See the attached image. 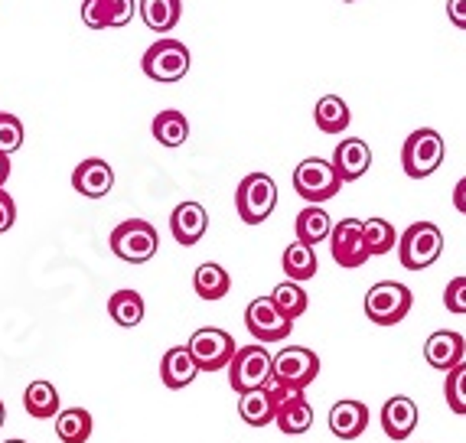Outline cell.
<instances>
[{"mask_svg": "<svg viewBox=\"0 0 466 443\" xmlns=\"http://www.w3.org/2000/svg\"><path fill=\"white\" fill-rule=\"evenodd\" d=\"M294 232H297V241H303V245L317 248L319 241H327L329 232H333V218H329V212L323 209L319 203H310L307 209L300 212V216H297Z\"/></svg>", "mask_w": 466, "mask_h": 443, "instance_id": "cell-22", "label": "cell"}, {"mask_svg": "<svg viewBox=\"0 0 466 443\" xmlns=\"http://www.w3.org/2000/svg\"><path fill=\"white\" fill-rule=\"evenodd\" d=\"M24 408H26V414L36 420L56 418V414H59V391H56L53 381H46V378L33 381L30 388L24 391Z\"/></svg>", "mask_w": 466, "mask_h": 443, "instance_id": "cell-25", "label": "cell"}, {"mask_svg": "<svg viewBox=\"0 0 466 443\" xmlns=\"http://www.w3.org/2000/svg\"><path fill=\"white\" fill-rule=\"evenodd\" d=\"M418 428V405L408 395H395L381 408V430L391 440H408Z\"/></svg>", "mask_w": 466, "mask_h": 443, "instance_id": "cell-18", "label": "cell"}, {"mask_svg": "<svg viewBox=\"0 0 466 443\" xmlns=\"http://www.w3.org/2000/svg\"><path fill=\"white\" fill-rule=\"evenodd\" d=\"M362 235H366V245H369V255H389L391 248L398 245V235L395 226H391L389 218H369L362 222Z\"/></svg>", "mask_w": 466, "mask_h": 443, "instance_id": "cell-32", "label": "cell"}, {"mask_svg": "<svg viewBox=\"0 0 466 443\" xmlns=\"http://www.w3.org/2000/svg\"><path fill=\"white\" fill-rule=\"evenodd\" d=\"M271 300L280 307V313H288L290 319L303 317L307 307H310V297L300 287V280H280L278 287L271 290Z\"/></svg>", "mask_w": 466, "mask_h": 443, "instance_id": "cell-31", "label": "cell"}, {"mask_svg": "<svg viewBox=\"0 0 466 443\" xmlns=\"http://www.w3.org/2000/svg\"><path fill=\"white\" fill-rule=\"evenodd\" d=\"M206 228H209V216H206V209H202L199 203H179L177 209H173L170 232H173V238H177V245L193 248V245L202 241Z\"/></svg>", "mask_w": 466, "mask_h": 443, "instance_id": "cell-17", "label": "cell"}, {"mask_svg": "<svg viewBox=\"0 0 466 443\" xmlns=\"http://www.w3.org/2000/svg\"><path fill=\"white\" fill-rule=\"evenodd\" d=\"M414 294L398 280H379L366 294V317L375 327H398L411 313Z\"/></svg>", "mask_w": 466, "mask_h": 443, "instance_id": "cell-4", "label": "cell"}, {"mask_svg": "<svg viewBox=\"0 0 466 443\" xmlns=\"http://www.w3.org/2000/svg\"><path fill=\"white\" fill-rule=\"evenodd\" d=\"M453 206H457V212H463L466 216V176L453 186Z\"/></svg>", "mask_w": 466, "mask_h": 443, "instance_id": "cell-40", "label": "cell"}, {"mask_svg": "<svg viewBox=\"0 0 466 443\" xmlns=\"http://www.w3.org/2000/svg\"><path fill=\"white\" fill-rule=\"evenodd\" d=\"M342 179L333 170L329 160H319V156H307L300 160L294 170V193L307 203H327L339 193Z\"/></svg>", "mask_w": 466, "mask_h": 443, "instance_id": "cell-8", "label": "cell"}, {"mask_svg": "<svg viewBox=\"0 0 466 443\" xmlns=\"http://www.w3.org/2000/svg\"><path fill=\"white\" fill-rule=\"evenodd\" d=\"M14 222H16V203L4 193V186H0V235L10 232Z\"/></svg>", "mask_w": 466, "mask_h": 443, "instance_id": "cell-38", "label": "cell"}, {"mask_svg": "<svg viewBox=\"0 0 466 443\" xmlns=\"http://www.w3.org/2000/svg\"><path fill=\"white\" fill-rule=\"evenodd\" d=\"M108 317L125 329L137 327L140 319H144V297L137 290H117L108 300Z\"/></svg>", "mask_w": 466, "mask_h": 443, "instance_id": "cell-30", "label": "cell"}, {"mask_svg": "<svg viewBox=\"0 0 466 443\" xmlns=\"http://www.w3.org/2000/svg\"><path fill=\"white\" fill-rule=\"evenodd\" d=\"M196 375H199V366H196V358L189 356L187 346H173V349H167V356L160 358V381H164L167 388L179 391L187 388V385H193Z\"/></svg>", "mask_w": 466, "mask_h": 443, "instance_id": "cell-21", "label": "cell"}, {"mask_svg": "<svg viewBox=\"0 0 466 443\" xmlns=\"http://www.w3.org/2000/svg\"><path fill=\"white\" fill-rule=\"evenodd\" d=\"M189 65H193V55H189L187 43H179V39H157L140 59L144 76L160 86H173L179 78H187Z\"/></svg>", "mask_w": 466, "mask_h": 443, "instance_id": "cell-3", "label": "cell"}, {"mask_svg": "<svg viewBox=\"0 0 466 443\" xmlns=\"http://www.w3.org/2000/svg\"><path fill=\"white\" fill-rule=\"evenodd\" d=\"M82 24L88 30H108V0H82Z\"/></svg>", "mask_w": 466, "mask_h": 443, "instance_id": "cell-35", "label": "cell"}, {"mask_svg": "<svg viewBox=\"0 0 466 443\" xmlns=\"http://www.w3.org/2000/svg\"><path fill=\"white\" fill-rule=\"evenodd\" d=\"M4 420H7V408H4V401H0V428H4Z\"/></svg>", "mask_w": 466, "mask_h": 443, "instance_id": "cell-42", "label": "cell"}, {"mask_svg": "<svg viewBox=\"0 0 466 443\" xmlns=\"http://www.w3.org/2000/svg\"><path fill=\"white\" fill-rule=\"evenodd\" d=\"M187 349H189V356L196 358L199 372H218V368H228V362H232L238 346H235V339L226 333V329L202 327L189 336Z\"/></svg>", "mask_w": 466, "mask_h": 443, "instance_id": "cell-10", "label": "cell"}, {"mask_svg": "<svg viewBox=\"0 0 466 443\" xmlns=\"http://www.w3.org/2000/svg\"><path fill=\"white\" fill-rule=\"evenodd\" d=\"M235 209L245 226H261L278 209V183L268 173H248L235 189Z\"/></svg>", "mask_w": 466, "mask_h": 443, "instance_id": "cell-2", "label": "cell"}, {"mask_svg": "<svg viewBox=\"0 0 466 443\" xmlns=\"http://www.w3.org/2000/svg\"><path fill=\"white\" fill-rule=\"evenodd\" d=\"M443 398H447V408H451L453 414H466V358L447 372Z\"/></svg>", "mask_w": 466, "mask_h": 443, "instance_id": "cell-33", "label": "cell"}, {"mask_svg": "<svg viewBox=\"0 0 466 443\" xmlns=\"http://www.w3.org/2000/svg\"><path fill=\"white\" fill-rule=\"evenodd\" d=\"M154 137H157V144H164V147H183L187 144V137H189V121H187V115L183 111H177V108H167V111H160V115L154 117Z\"/></svg>", "mask_w": 466, "mask_h": 443, "instance_id": "cell-28", "label": "cell"}, {"mask_svg": "<svg viewBox=\"0 0 466 443\" xmlns=\"http://www.w3.org/2000/svg\"><path fill=\"white\" fill-rule=\"evenodd\" d=\"M193 287L196 294L202 297V300H222V297L232 290V277H228V271L222 265H212V261H206V265L196 267L193 274Z\"/></svg>", "mask_w": 466, "mask_h": 443, "instance_id": "cell-26", "label": "cell"}, {"mask_svg": "<svg viewBox=\"0 0 466 443\" xmlns=\"http://www.w3.org/2000/svg\"><path fill=\"white\" fill-rule=\"evenodd\" d=\"M319 375V356L307 346H288L274 356L271 378H278L288 391H307Z\"/></svg>", "mask_w": 466, "mask_h": 443, "instance_id": "cell-9", "label": "cell"}, {"mask_svg": "<svg viewBox=\"0 0 466 443\" xmlns=\"http://www.w3.org/2000/svg\"><path fill=\"white\" fill-rule=\"evenodd\" d=\"M443 255V232L434 222H414L398 238V261L404 271H424Z\"/></svg>", "mask_w": 466, "mask_h": 443, "instance_id": "cell-1", "label": "cell"}, {"mask_svg": "<svg viewBox=\"0 0 466 443\" xmlns=\"http://www.w3.org/2000/svg\"><path fill=\"white\" fill-rule=\"evenodd\" d=\"M274 424L280 428V434H288V437L307 434V430H310L313 408H310V401L303 398V391L284 395V401L278 405V414H274Z\"/></svg>", "mask_w": 466, "mask_h": 443, "instance_id": "cell-20", "label": "cell"}, {"mask_svg": "<svg viewBox=\"0 0 466 443\" xmlns=\"http://www.w3.org/2000/svg\"><path fill=\"white\" fill-rule=\"evenodd\" d=\"M366 428H369V408L362 401L346 398V401H336L329 408V430L339 440H356V437H362Z\"/></svg>", "mask_w": 466, "mask_h": 443, "instance_id": "cell-19", "label": "cell"}, {"mask_svg": "<svg viewBox=\"0 0 466 443\" xmlns=\"http://www.w3.org/2000/svg\"><path fill=\"white\" fill-rule=\"evenodd\" d=\"M443 307L457 317H466V277H453L443 290Z\"/></svg>", "mask_w": 466, "mask_h": 443, "instance_id": "cell-36", "label": "cell"}, {"mask_svg": "<svg viewBox=\"0 0 466 443\" xmlns=\"http://www.w3.org/2000/svg\"><path fill=\"white\" fill-rule=\"evenodd\" d=\"M111 186H115V170L101 156H88L72 170V189L86 199H101L111 193Z\"/></svg>", "mask_w": 466, "mask_h": 443, "instance_id": "cell-14", "label": "cell"}, {"mask_svg": "<svg viewBox=\"0 0 466 443\" xmlns=\"http://www.w3.org/2000/svg\"><path fill=\"white\" fill-rule=\"evenodd\" d=\"M466 356V339L453 329H437V333L428 336L424 342V358L428 366L437 368V372H451L453 366H460Z\"/></svg>", "mask_w": 466, "mask_h": 443, "instance_id": "cell-15", "label": "cell"}, {"mask_svg": "<svg viewBox=\"0 0 466 443\" xmlns=\"http://www.w3.org/2000/svg\"><path fill=\"white\" fill-rule=\"evenodd\" d=\"M284 395H290L278 378H268V385L251 391H241L238 398V414L248 428H268L274 424V414H278V405L284 401Z\"/></svg>", "mask_w": 466, "mask_h": 443, "instance_id": "cell-12", "label": "cell"}, {"mask_svg": "<svg viewBox=\"0 0 466 443\" xmlns=\"http://www.w3.org/2000/svg\"><path fill=\"white\" fill-rule=\"evenodd\" d=\"M160 248V235L144 218H127L111 232V251L127 265H144Z\"/></svg>", "mask_w": 466, "mask_h": 443, "instance_id": "cell-6", "label": "cell"}, {"mask_svg": "<svg viewBox=\"0 0 466 443\" xmlns=\"http://www.w3.org/2000/svg\"><path fill=\"white\" fill-rule=\"evenodd\" d=\"M245 327H248V333L258 342L268 346V342L288 339L290 329H294V319L288 313H280V307L274 304L271 297H258V300L248 304V310H245Z\"/></svg>", "mask_w": 466, "mask_h": 443, "instance_id": "cell-11", "label": "cell"}, {"mask_svg": "<svg viewBox=\"0 0 466 443\" xmlns=\"http://www.w3.org/2000/svg\"><path fill=\"white\" fill-rule=\"evenodd\" d=\"M134 20V0H108V26H127Z\"/></svg>", "mask_w": 466, "mask_h": 443, "instance_id": "cell-37", "label": "cell"}, {"mask_svg": "<svg viewBox=\"0 0 466 443\" xmlns=\"http://www.w3.org/2000/svg\"><path fill=\"white\" fill-rule=\"evenodd\" d=\"M443 154H447V144L434 127H420V131L408 134L401 147V166L411 179H424L434 170H441Z\"/></svg>", "mask_w": 466, "mask_h": 443, "instance_id": "cell-5", "label": "cell"}, {"mask_svg": "<svg viewBox=\"0 0 466 443\" xmlns=\"http://www.w3.org/2000/svg\"><path fill=\"white\" fill-rule=\"evenodd\" d=\"M447 16L457 30H466V0H447Z\"/></svg>", "mask_w": 466, "mask_h": 443, "instance_id": "cell-39", "label": "cell"}, {"mask_svg": "<svg viewBox=\"0 0 466 443\" xmlns=\"http://www.w3.org/2000/svg\"><path fill=\"white\" fill-rule=\"evenodd\" d=\"M24 121L16 115H7V111H0V154H16V150L24 147Z\"/></svg>", "mask_w": 466, "mask_h": 443, "instance_id": "cell-34", "label": "cell"}, {"mask_svg": "<svg viewBox=\"0 0 466 443\" xmlns=\"http://www.w3.org/2000/svg\"><path fill=\"white\" fill-rule=\"evenodd\" d=\"M280 267H284L288 280H310V277H317V271H319L317 251H313L310 245H303V241H294V245H288V248H284Z\"/></svg>", "mask_w": 466, "mask_h": 443, "instance_id": "cell-27", "label": "cell"}, {"mask_svg": "<svg viewBox=\"0 0 466 443\" xmlns=\"http://www.w3.org/2000/svg\"><path fill=\"white\" fill-rule=\"evenodd\" d=\"M7 176H10V156H7V154H0V186L7 183Z\"/></svg>", "mask_w": 466, "mask_h": 443, "instance_id": "cell-41", "label": "cell"}, {"mask_svg": "<svg viewBox=\"0 0 466 443\" xmlns=\"http://www.w3.org/2000/svg\"><path fill=\"white\" fill-rule=\"evenodd\" d=\"M333 170L339 173L342 183H356V179H362L369 173V166H372V150H369L366 140L359 137H346L339 144V147L333 150Z\"/></svg>", "mask_w": 466, "mask_h": 443, "instance_id": "cell-16", "label": "cell"}, {"mask_svg": "<svg viewBox=\"0 0 466 443\" xmlns=\"http://www.w3.org/2000/svg\"><path fill=\"white\" fill-rule=\"evenodd\" d=\"M313 121H317V127L323 134H342L350 127L352 111L339 95H323L317 102V108H313Z\"/></svg>", "mask_w": 466, "mask_h": 443, "instance_id": "cell-24", "label": "cell"}, {"mask_svg": "<svg viewBox=\"0 0 466 443\" xmlns=\"http://www.w3.org/2000/svg\"><path fill=\"white\" fill-rule=\"evenodd\" d=\"M342 4H356V0H342Z\"/></svg>", "mask_w": 466, "mask_h": 443, "instance_id": "cell-44", "label": "cell"}, {"mask_svg": "<svg viewBox=\"0 0 466 443\" xmlns=\"http://www.w3.org/2000/svg\"><path fill=\"white\" fill-rule=\"evenodd\" d=\"M329 251H333V261L339 267H362L369 261V245L366 235H362V218H342L336 222L333 232H329Z\"/></svg>", "mask_w": 466, "mask_h": 443, "instance_id": "cell-13", "label": "cell"}, {"mask_svg": "<svg viewBox=\"0 0 466 443\" xmlns=\"http://www.w3.org/2000/svg\"><path fill=\"white\" fill-rule=\"evenodd\" d=\"M4 443H26V440H4Z\"/></svg>", "mask_w": 466, "mask_h": 443, "instance_id": "cell-43", "label": "cell"}, {"mask_svg": "<svg viewBox=\"0 0 466 443\" xmlns=\"http://www.w3.org/2000/svg\"><path fill=\"white\" fill-rule=\"evenodd\" d=\"M271 366H274V356L265 349V342L241 346V349H235L232 362H228V385L238 395L241 391L261 388L271 378Z\"/></svg>", "mask_w": 466, "mask_h": 443, "instance_id": "cell-7", "label": "cell"}, {"mask_svg": "<svg viewBox=\"0 0 466 443\" xmlns=\"http://www.w3.org/2000/svg\"><path fill=\"white\" fill-rule=\"evenodd\" d=\"M140 20L154 33H170L183 16V0H140Z\"/></svg>", "mask_w": 466, "mask_h": 443, "instance_id": "cell-23", "label": "cell"}, {"mask_svg": "<svg viewBox=\"0 0 466 443\" xmlns=\"http://www.w3.org/2000/svg\"><path fill=\"white\" fill-rule=\"evenodd\" d=\"M56 437L63 443H86L92 437V414L86 408H66L56 414Z\"/></svg>", "mask_w": 466, "mask_h": 443, "instance_id": "cell-29", "label": "cell"}]
</instances>
